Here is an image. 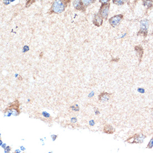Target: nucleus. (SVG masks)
<instances>
[{
  "label": "nucleus",
  "mask_w": 153,
  "mask_h": 153,
  "mask_svg": "<svg viewBox=\"0 0 153 153\" xmlns=\"http://www.w3.org/2000/svg\"><path fill=\"white\" fill-rule=\"evenodd\" d=\"M138 91L139 92L142 93V94H143V93L145 92V90L143 89L142 88H139L138 89Z\"/></svg>",
  "instance_id": "nucleus-16"
},
{
  "label": "nucleus",
  "mask_w": 153,
  "mask_h": 153,
  "mask_svg": "<svg viewBox=\"0 0 153 153\" xmlns=\"http://www.w3.org/2000/svg\"><path fill=\"white\" fill-rule=\"evenodd\" d=\"M145 136H144L143 135H136L134 138L133 139V140L131 141V143L133 142H136V143H142L143 142L144 140L145 139ZM130 142V143H131Z\"/></svg>",
  "instance_id": "nucleus-9"
},
{
  "label": "nucleus",
  "mask_w": 153,
  "mask_h": 153,
  "mask_svg": "<svg viewBox=\"0 0 153 153\" xmlns=\"http://www.w3.org/2000/svg\"><path fill=\"white\" fill-rule=\"evenodd\" d=\"M3 3L5 5H9L10 3V1H9V0H4L3 1Z\"/></svg>",
  "instance_id": "nucleus-17"
},
{
  "label": "nucleus",
  "mask_w": 153,
  "mask_h": 153,
  "mask_svg": "<svg viewBox=\"0 0 153 153\" xmlns=\"http://www.w3.org/2000/svg\"><path fill=\"white\" fill-rule=\"evenodd\" d=\"M144 5L148 8H150L153 6V1L152 0H144Z\"/></svg>",
  "instance_id": "nucleus-11"
},
{
  "label": "nucleus",
  "mask_w": 153,
  "mask_h": 153,
  "mask_svg": "<svg viewBox=\"0 0 153 153\" xmlns=\"http://www.w3.org/2000/svg\"><path fill=\"white\" fill-rule=\"evenodd\" d=\"M109 98L110 95L106 92H102L98 96V100L102 102L107 101L108 100H109Z\"/></svg>",
  "instance_id": "nucleus-8"
},
{
  "label": "nucleus",
  "mask_w": 153,
  "mask_h": 153,
  "mask_svg": "<svg viewBox=\"0 0 153 153\" xmlns=\"http://www.w3.org/2000/svg\"><path fill=\"white\" fill-rule=\"evenodd\" d=\"M109 7L110 4L108 3L102 4V5L101 6L99 12V14L102 19H104L105 20L108 19L109 12Z\"/></svg>",
  "instance_id": "nucleus-3"
},
{
  "label": "nucleus",
  "mask_w": 153,
  "mask_h": 153,
  "mask_svg": "<svg viewBox=\"0 0 153 153\" xmlns=\"http://www.w3.org/2000/svg\"><path fill=\"white\" fill-rule=\"evenodd\" d=\"M102 21H103V20H102V17L100 15V14H96L94 18V20H93V23L94 24L98 26V27H99L100 26L102 23Z\"/></svg>",
  "instance_id": "nucleus-7"
},
{
  "label": "nucleus",
  "mask_w": 153,
  "mask_h": 153,
  "mask_svg": "<svg viewBox=\"0 0 153 153\" xmlns=\"http://www.w3.org/2000/svg\"><path fill=\"white\" fill-rule=\"evenodd\" d=\"M73 6L75 9L82 11L84 9V5L81 0H75L73 2Z\"/></svg>",
  "instance_id": "nucleus-6"
},
{
  "label": "nucleus",
  "mask_w": 153,
  "mask_h": 153,
  "mask_svg": "<svg viewBox=\"0 0 153 153\" xmlns=\"http://www.w3.org/2000/svg\"><path fill=\"white\" fill-rule=\"evenodd\" d=\"M153 146V138H152L151 140H150V142H149V144H148V148H152V147Z\"/></svg>",
  "instance_id": "nucleus-14"
},
{
  "label": "nucleus",
  "mask_w": 153,
  "mask_h": 153,
  "mask_svg": "<svg viewBox=\"0 0 153 153\" xmlns=\"http://www.w3.org/2000/svg\"><path fill=\"white\" fill-rule=\"evenodd\" d=\"M65 5L63 0H55L53 3L51 10L52 12L61 13L65 10Z\"/></svg>",
  "instance_id": "nucleus-1"
},
{
  "label": "nucleus",
  "mask_w": 153,
  "mask_h": 153,
  "mask_svg": "<svg viewBox=\"0 0 153 153\" xmlns=\"http://www.w3.org/2000/svg\"><path fill=\"white\" fill-rule=\"evenodd\" d=\"M104 131L105 132V133H107V134H112L114 131L115 130L114 129V128L110 125H106L105 127H104Z\"/></svg>",
  "instance_id": "nucleus-10"
},
{
  "label": "nucleus",
  "mask_w": 153,
  "mask_h": 153,
  "mask_svg": "<svg viewBox=\"0 0 153 153\" xmlns=\"http://www.w3.org/2000/svg\"><path fill=\"white\" fill-rule=\"evenodd\" d=\"M149 29V21L146 19L142 20L140 21V32L145 33H147Z\"/></svg>",
  "instance_id": "nucleus-5"
},
{
  "label": "nucleus",
  "mask_w": 153,
  "mask_h": 153,
  "mask_svg": "<svg viewBox=\"0 0 153 153\" xmlns=\"http://www.w3.org/2000/svg\"><path fill=\"white\" fill-rule=\"evenodd\" d=\"M20 105V104L19 100H16L11 104L10 106H8V108L6 109V110L4 111V112H6L9 110V111H11V114H13V111H14V112H16L18 115L20 114V110L19 109Z\"/></svg>",
  "instance_id": "nucleus-2"
},
{
  "label": "nucleus",
  "mask_w": 153,
  "mask_h": 153,
  "mask_svg": "<svg viewBox=\"0 0 153 153\" xmlns=\"http://www.w3.org/2000/svg\"><path fill=\"white\" fill-rule=\"evenodd\" d=\"M84 6L87 7L89 5H90L91 3H92L94 1V0H81Z\"/></svg>",
  "instance_id": "nucleus-12"
},
{
  "label": "nucleus",
  "mask_w": 153,
  "mask_h": 153,
  "mask_svg": "<svg viewBox=\"0 0 153 153\" xmlns=\"http://www.w3.org/2000/svg\"><path fill=\"white\" fill-rule=\"evenodd\" d=\"M122 15H118L114 16L112 17H111L109 19L110 24L114 27H116L118 25L120 24L121 20H122Z\"/></svg>",
  "instance_id": "nucleus-4"
},
{
  "label": "nucleus",
  "mask_w": 153,
  "mask_h": 153,
  "mask_svg": "<svg viewBox=\"0 0 153 153\" xmlns=\"http://www.w3.org/2000/svg\"><path fill=\"white\" fill-rule=\"evenodd\" d=\"M125 1H126V0H113L112 1L113 3L114 4L119 5V6L124 5V3L125 2Z\"/></svg>",
  "instance_id": "nucleus-13"
},
{
  "label": "nucleus",
  "mask_w": 153,
  "mask_h": 153,
  "mask_svg": "<svg viewBox=\"0 0 153 153\" xmlns=\"http://www.w3.org/2000/svg\"><path fill=\"white\" fill-rule=\"evenodd\" d=\"M110 0H99V1L102 3V4H105V3H108L109 2Z\"/></svg>",
  "instance_id": "nucleus-15"
}]
</instances>
